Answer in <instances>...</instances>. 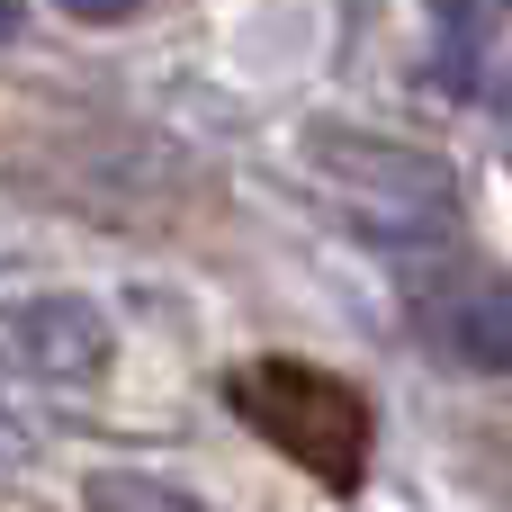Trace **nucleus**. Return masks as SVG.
Returning <instances> with one entry per match:
<instances>
[{"mask_svg": "<svg viewBox=\"0 0 512 512\" xmlns=\"http://www.w3.org/2000/svg\"><path fill=\"white\" fill-rule=\"evenodd\" d=\"M225 405L279 450L297 459L315 486L333 495H360L369 486V450H378V414L351 378L315 369V360H243L225 378Z\"/></svg>", "mask_w": 512, "mask_h": 512, "instance_id": "obj_1", "label": "nucleus"}, {"mask_svg": "<svg viewBox=\"0 0 512 512\" xmlns=\"http://www.w3.org/2000/svg\"><path fill=\"white\" fill-rule=\"evenodd\" d=\"M315 162L333 171V189L396 243H423L450 225L459 207V180L432 162V153H405V144H369V135H315Z\"/></svg>", "mask_w": 512, "mask_h": 512, "instance_id": "obj_2", "label": "nucleus"}, {"mask_svg": "<svg viewBox=\"0 0 512 512\" xmlns=\"http://www.w3.org/2000/svg\"><path fill=\"white\" fill-rule=\"evenodd\" d=\"M414 315L459 369L512 378V270H459L450 288H414Z\"/></svg>", "mask_w": 512, "mask_h": 512, "instance_id": "obj_3", "label": "nucleus"}, {"mask_svg": "<svg viewBox=\"0 0 512 512\" xmlns=\"http://www.w3.org/2000/svg\"><path fill=\"white\" fill-rule=\"evenodd\" d=\"M0 351L18 369H36V378H90L108 360V324L81 297H36V306L0 315Z\"/></svg>", "mask_w": 512, "mask_h": 512, "instance_id": "obj_4", "label": "nucleus"}, {"mask_svg": "<svg viewBox=\"0 0 512 512\" xmlns=\"http://www.w3.org/2000/svg\"><path fill=\"white\" fill-rule=\"evenodd\" d=\"M81 504L90 512H207L198 495H180L171 477H144V468H90Z\"/></svg>", "mask_w": 512, "mask_h": 512, "instance_id": "obj_5", "label": "nucleus"}, {"mask_svg": "<svg viewBox=\"0 0 512 512\" xmlns=\"http://www.w3.org/2000/svg\"><path fill=\"white\" fill-rule=\"evenodd\" d=\"M63 9H72V18H99V27H108V18H135L144 0H63Z\"/></svg>", "mask_w": 512, "mask_h": 512, "instance_id": "obj_6", "label": "nucleus"}, {"mask_svg": "<svg viewBox=\"0 0 512 512\" xmlns=\"http://www.w3.org/2000/svg\"><path fill=\"white\" fill-rule=\"evenodd\" d=\"M9 27H18V0H0V36H9Z\"/></svg>", "mask_w": 512, "mask_h": 512, "instance_id": "obj_7", "label": "nucleus"}]
</instances>
